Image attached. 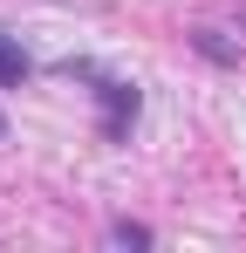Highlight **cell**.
Listing matches in <instances>:
<instances>
[{
  "label": "cell",
  "instance_id": "3",
  "mask_svg": "<svg viewBox=\"0 0 246 253\" xmlns=\"http://www.w3.org/2000/svg\"><path fill=\"white\" fill-rule=\"evenodd\" d=\"M192 42H199V55H205V62H240V48H233V42H219L212 28H205V35H192Z\"/></svg>",
  "mask_w": 246,
  "mask_h": 253
},
{
  "label": "cell",
  "instance_id": "4",
  "mask_svg": "<svg viewBox=\"0 0 246 253\" xmlns=\"http://www.w3.org/2000/svg\"><path fill=\"white\" fill-rule=\"evenodd\" d=\"M110 240H117V247H151V226H137V219H117V226H110Z\"/></svg>",
  "mask_w": 246,
  "mask_h": 253
},
{
  "label": "cell",
  "instance_id": "2",
  "mask_svg": "<svg viewBox=\"0 0 246 253\" xmlns=\"http://www.w3.org/2000/svg\"><path fill=\"white\" fill-rule=\"evenodd\" d=\"M21 83H28V55H21V42L0 35V89H21Z\"/></svg>",
  "mask_w": 246,
  "mask_h": 253
},
{
  "label": "cell",
  "instance_id": "1",
  "mask_svg": "<svg viewBox=\"0 0 246 253\" xmlns=\"http://www.w3.org/2000/svg\"><path fill=\"white\" fill-rule=\"evenodd\" d=\"M96 96H103V137L123 144L130 124H137V110H144V96H137L130 83H96Z\"/></svg>",
  "mask_w": 246,
  "mask_h": 253
},
{
  "label": "cell",
  "instance_id": "5",
  "mask_svg": "<svg viewBox=\"0 0 246 253\" xmlns=\"http://www.w3.org/2000/svg\"><path fill=\"white\" fill-rule=\"evenodd\" d=\"M0 137H7V124H0Z\"/></svg>",
  "mask_w": 246,
  "mask_h": 253
}]
</instances>
